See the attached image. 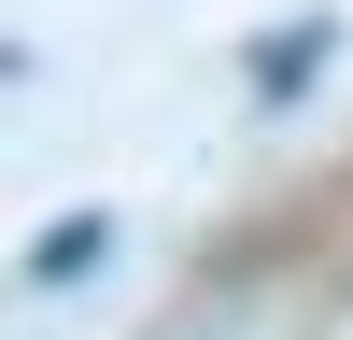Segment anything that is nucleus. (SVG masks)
<instances>
[{"label": "nucleus", "mask_w": 353, "mask_h": 340, "mask_svg": "<svg viewBox=\"0 0 353 340\" xmlns=\"http://www.w3.org/2000/svg\"><path fill=\"white\" fill-rule=\"evenodd\" d=\"M99 255H113V213H57L43 241L14 255V283H85V270H99Z\"/></svg>", "instance_id": "f257e3e1"}, {"label": "nucleus", "mask_w": 353, "mask_h": 340, "mask_svg": "<svg viewBox=\"0 0 353 340\" xmlns=\"http://www.w3.org/2000/svg\"><path fill=\"white\" fill-rule=\"evenodd\" d=\"M311 71H325V28H283V43H269V57H254V85H269V100H297V85H311Z\"/></svg>", "instance_id": "f03ea898"}]
</instances>
